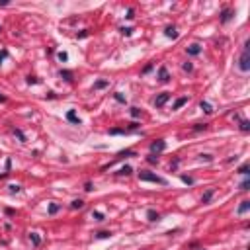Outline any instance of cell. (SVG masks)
Returning a JSON list of instances; mask_svg holds the SVG:
<instances>
[{
    "label": "cell",
    "instance_id": "obj_20",
    "mask_svg": "<svg viewBox=\"0 0 250 250\" xmlns=\"http://www.w3.org/2000/svg\"><path fill=\"white\" fill-rule=\"evenodd\" d=\"M123 156H135V151H121L117 154V158H123Z\"/></svg>",
    "mask_w": 250,
    "mask_h": 250
},
{
    "label": "cell",
    "instance_id": "obj_18",
    "mask_svg": "<svg viewBox=\"0 0 250 250\" xmlns=\"http://www.w3.org/2000/svg\"><path fill=\"white\" fill-rule=\"evenodd\" d=\"M117 174H121V176H129V174H133V168H131V166H123Z\"/></svg>",
    "mask_w": 250,
    "mask_h": 250
},
{
    "label": "cell",
    "instance_id": "obj_19",
    "mask_svg": "<svg viewBox=\"0 0 250 250\" xmlns=\"http://www.w3.org/2000/svg\"><path fill=\"white\" fill-rule=\"evenodd\" d=\"M240 131H244V133H248V131H250V123L246 119H240Z\"/></svg>",
    "mask_w": 250,
    "mask_h": 250
},
{
    "label": "cell",
    "instance_id": "obj_32",
    "mask_svg": "<svg viewBox=\"0 0 250 250\" xmlns=\"http://www.w3.org/2000/svg\"><path fill=\"white\" fill-rule=\"evenodd\" d=\"M131 115H133V117H139V115H141V109H139V108H131Z\"/></svg>",
    "mask_w": 250,
    "mask_h": 250
},
{
    "label": "cell",
    "instance_id": "obj_43",
    "mask_svg": "<svg viewBox=\"0 0 250 250\" xmlns=\"http://www.w3.org/2000/svg\"><path fill=\"white\" fill-rule=\"evenodd\" d=\"M4 100H6V98H4V96H0V102H4Z\"/></svg>",
    "mask_w": 250,
    "mask_h": 250
},
{
    "label": "cell",
    "instance_id": "obj_35",
    "mask_svg": "<svg viewBox=\"0 0 250 250\" xmlns=\"http://www.w3.org/2000/svg\"><path fill=\"white\" fill-rule=\"evenodd\" d=\"M61 76H65V80H72V78H70L72 75H70V72H67V70H65V72L61 70Z\"/></svg>",
    "mask_w": 250,
    "mask_h": 250
},
{
    "label": "cell",
    "instance_id": "obj_37",
    "mask_svg": "<svg viewBox=\"0 0 250 250\" xmlns=\"http://www.w3.org/2000/svg\"><path fill=\"white\" fill-rule=\"evenodd\" d=\"M16 135L20 137V141H22V143H24V141H26V137H24V133H22V131H20V129H16Z\"/></svg>",
    "mask_w": 250,
    "mask_h": 250
},
{
    "label": "cell",
    "instance_id": "obj_26",
    "mask_svg": "<svg viewBox=\"0 0 250 250\" xmlns=\"http://www.w3.org/2000/svg\"><path fill=\"white\" fill-rule=\"evenodd\" d=\"M113 98H115L117 102H121V104H125V96H123L121 92H115V94H113Z\"/></svg>",
    "mask_w": 250,
    "mask_h": 250
},
{
    "label": "cell",
    "instance_id": "obj_13",
    "mask_svg": "<svg viewBox=\"0 0 250 250\" xmlns=\"http://www.w3.org/2000/svg\"><path fill=\"white\" fill-rule=\"evenodd\" d=\"M147 217H149V221H158V219H160V215H158L154 209H149V211H147Z\"/></svg>",
    "mask_w": 250,
    "mask_h": 250
},
{
    "label": "cell",
    "instance_id": "obj_23",
    "mask_svg": "<svg viewBox=\"0 0 250 250\" xmlns=\"http://www.w3.org/2000/svg\"><path fill=\"white\" fill-rule=\"evenodd\" d=\"M248 170H250V164H242V166L238 168V174H244V176H246Z\"/></svg>",
    "mask_w": 250,
    "mask_h": 250
},
{
    "label": "cell",
    "instance_id": "obj_28",
    "mask_svg": "<svg viewBox=\"0 0 250 250\" xmlns=\"http://www.w3.org/2000/svg\"><path fill=\"white\" fill-rule=\"evenodd\" d=\"M92 217L96 219V221H104V215H102L100 211H94V213H92Z\"/></svg>",
    "mask_w": 250,
    "mask_h": 250
},
{
    "label": "cell",
    "instance_id": "obj_21",
    "mask_svg": "<svg viewBox=\"0 0 250 250\" xmlns=\"http://www.w3.org/2000/svg\"><path fill=\"white\" fill-rule=\"evenodd\" d=\"M82 205H84V201H82V200H75V201L70 203V207H72V209H80Z\"/></svg>",
    "mask_w": 250,
    "mask_h": 250
},
{
    "label": "cell",
    "instance_id": "obj_11",
    "mask_svg": "<svg viewBox=\"0 0 250 250\" xmlns=\"http://www.w3.org/2000/svg\"><path fill=\"white\" fill-rule=\"evenodd\" d=\"M231 18H233V10L227 8V10H223V12H221V22H223V24H227V22H229Z\"/></svg>",
    "mask_w": 250,
    "mask_h": 250
},
{
    "label": "cell",
    "instance_id": "obj_41",
    "mask_svg": "<svg viewBox=\"0 0 250 250\" xmlns=\"http://www.w3.org/2000/svg\"><path fill=\"white\" fill-rule=\"evenodd\" d=\"M27 82H29V84H37V78H33V76H29V78H27Z\"/></svg>",
    "mask_w": 250,
    "mask_h": 250
},
{
    "label": "cell",
    "instance_id": "obj_3",
    "mask_svg": "<svg viewBox=\"0 0 250 250\" xmlns=\"http://www.w3.org/2000/svg\"><path fill=\"white\" fill-rule=\"evenodd\" d=\"M164 149H166V141H164V139H156V141L151 143V152H152V154H154V152H156V154L162 152Z\"/></svg>",
    "mask_w": 250,
    "mask_h": 250
},
{
    "label": "cell",
    "instance_id": "obj_14",
    "mask_svg": "<svg viewBox=\"0 0 250 250\" xmlns=\"http://www.w3.org/2000/svg\"><path fill=\"white\" fill-rule=\"evenodd\" d=\"M188 53H190V55H200V53H201V47L194 43V45H190V47H188Z\"/></svg>",
    "mask_w": 250,
    "mask_h": 250
},
{
    "label": "cell",
    "instance_id": "obj_12",
    "mask_svg": "<svg viewBox=\"0 0 250 250\" xmlns=\"http://www.w3.org/2000/svg\"><path fill=\"white\" fill-rule=\"evenodd\" d=\"M131 129H109V135H129Z\"/></svg>",
    "mask_w": 250,
    "mask_h": 250
},
{
    "label": "cell",
    "instance_id": "obj_24",
    "mask_svg": "<svg viewBox=\"0 0 250 250\" xmlns=\"http://www.w3.org/2000/svg\"><path fill=\"white\" fill-rule=\"evenodd\" d=\"M57 57H59V61H61V63H67V61H69V55L65 53V51H61V53H59Z\"/></svg>",
    "mask_w": 250,
    "mask_h": 250
},
{
    "label": "cell",
    "instance_id": "obj_8",
    "mask_svg": "<svg viewBox=\"0 0 250 250\" xmlns=\"http://www.w3.org/2000/svg\"><path fill=\"white\" fill-rule=\"evenodd\" d=\"M213 194H215V188H209L207 192L203 194V197H201V203H209V201H211V197H213Z\"/></svg>",
    "mask_w": 250,
    "mask_h": 250
},
{
    "label": "cell",
    "instance_id": "obj_15",
    "mask_svg": "<svg viewBox=\"0 0 250 250\" xmlns=\"http://www.w3.org/2000/svg\"><path fill=\"white\" fill-rule=\"evenodd\" d=\"M29 240L33 242V246H39V244H41V238H39L37 233H31V234H29Z\"/></svg>",
    "mask_w": 250,
    "mask_h": 250
},
{
    "label": "cell",
    "instance_id": "obj_5",
    "mask_svg": "<svg viewBox=\"0 0 250 250\" xmlns=\"http://www.w3.org/2000/svg\"><path fill=\"white\" fill-rule=\"evenodd\" d=\"M158 80H160V82H168V80H170V75H168L166 67H160L158 69Z\"/></svg>",
    "mask_w": 250,
    "mask_h": 250
},
{
    "label": "cell",
    "instance_id": "obj_31",
    "mask_svg": "<svg viewBox=\"0 0 250 250\" xmlns=\"http://www.w3.org/2000/svg\"><path fill=\"white\" fill-rule=\"evenodd\" d=\"M182 182H184V184H190V186H192V184H194V178H190V176H182Z\"/></svg>",
    "mask_w": 250,
    "mask_h": 250
},
{
    "label": "cell",
    "instance_id": "obj_10",
    "mask_svg": "<svg viewBox=\"0 0 250 250\" xmlns=\"http://www.w3.org/2000/svg\"><path fill=\"white\" fill-rule=\"evenodd\" d=\"M186 104H188V98H186V96H182V98H178V100L174 102V106H172V109H180L182 106H186Z\"/></svg>",
    "mask_w": 250,
    "mask_h": 250
},
{
    "label": "cell",
    "instance_id": "obj_38",
    "mask_svg": "<svg viewBox=\"0 0 250 250\" xmlns=\"http://www.w3.org/2000/svg\"><path fill=\"white\" fill-rule=\"evenodd\" d=\"M192 69H194V67H192V63H184V70H188V72H190Z\"/></svg>",
    "mask_w": 250,
    "mask_h": 250
},
{
    "label": "cell",
    "instance_id": "obj_22",
    "mask_svg": "<svg viewBox=\"0 0 250 250\" xmlns=\"http://www.w3.org/2000/svg\"><path fill=\"white\" fill-rule=\"evenodd\" d=\"M59 209H61V207H59L57 203H51V205H49V215H55V213H57Z\"/></svg>",
    "mask_w": 250,
    "mask_h": 250
},
{
    "label": "cell",
    "instance_id": "obj_36",
    "mask_svg": "<svg viewBox=\"0 0 250 250\" xmlns=\"http://www.w3.org/2000/svg\"><path fill=\"white\" fill-rule=\"evenodd\" d=\"M84 190H86V192H92V190H94V186H92V182H86V186H84Z\"/></svg>",
    "mask_w": 250,
    "mask_h": 250
},
{
    "label": "cell",
    "instance_id": "obj_25",
    "mask_svg": "<svg viewBox=\"0 0 250 250\" xmlns=\"http://www.w3.org/2000/svg\"><path fill=\"white\" fill-rule=\"evenodd\" d=\"M109 237H112V233H109V231H100L98 233V238H109Z\"/></svg>",
    "mask_w": 250,
    "mask_h": 250
},
{
    "label": "cell",
    "instance_id": "obj_2",
    "mask_svg": "<svg viewBox=\"0 0 250 250\" xmlns=\"http://www.w3.org/2000/svg\"><path fill=\"white\" fill-rule=\"evenodd\" d=\"M248 47H250V41L244 43V51H242V55L238 59V69L242 72H248L250 70V53H248Z\"/></svg>",
    "mask_w": 250,
    "mask_h": 250
},
{
    "label": "cell",
    "instance_id": "obj_9",
    "mask_svg": "<svg viewBox=\"0 0 250 250\" xmlns=\"http://www.w3.org/2000/svg\"><path fill=\"white\" fill-rule=\"evenodd\" d=\"M248 209H250V201H248V200H244V201H242V203L238 205V211H237V213H238V215H244V213H246Z\"/></svg>",
    "mask_w": 250,
    "mask_h": 250
},
{
    "label": "cell",
    "instance_id": "obj_17",
    "mask_svg": "<svg viewBox=\"0 0 250 250\" xmlns=\"http://www.w3.org/2000/svg\"><path fill=\"white\" fill-rule=\"evenodd\" d=\"M109 82L108 80H98V82H94V90H102V88H106Z\"/></svg>",
    "mask_w": 250,
    "mask_h": 250
},
{
    "label": "cell",
    "instance_id": "obj_42",
    "mask_svg": "<svg viewBox=\"0 0 250 250\" xmlns=\"http://www.w3.org/2000/svg\"><path fill=\"white\" fill-rule=\"evenodd\" d=\"M125 18H129V20H131V18H133V10H131V8L127 10V16H125Z\"/></svg>",
    "mask_w": 250,
    "mask_h": 250
},
{
    "label": "cell",
    "instance_id": "obj_40",
    "mask_svg": "<svg viewBox=\"0 0 250 250\" xmlns=\"http://www.w3.org/2000/svg\"><path fill=\"white\" fill-rule=\"evenodd\" d=\"M6 57H8V51H2V55H0V65H2V61H4Z\"/></svg>",
    "mask_w": 250,
    "mask_h": 250
},
{
    "label": "cell",
    "instance_id": "obj_39",
    "mask_svg": "<svg viewBox=\"0 0 250 250\" xmlns=\"http://www.w3.org/2000/svg\"><path fill=\"white\" fill-rule=\"evenodd\" d=\"M152 70V65H147V67L143 69V75H147V72H151Z\"/></svg>",
    "mask_w": 250,
    "mask_h": 250
},
{
    "label": "cell",
    "instance_id": "obj_16",
    "mask_svg": "<svg viewBox=\"0 0 250 250\" xmlns=\"http://www.w3.org/2000/svg\"><path fill=\"white\" fill-rule=\"evenodd\" d=\"M200 108L203 109L205 113H213V108H211V104H209V102H201V104H200Z\"/></svg>",
    "mask_w": 250,
    "mask_h": 250
},
{
    "label": "cell",
    "instance_id": "obj_6",
    "mask_svg": "<svg viewBox=\"0 0 250 250\" xmlns=\"http://www.w3.org/2000/svg\"><path fill=\"white\" fill-rule=\"evenodd\" d=\"M164 35H166V37H170V39H176V37H178V29H176L174 26H168L164 29Z\"/></svg>",
    "mask_w": 250,
    "mask_h": 250
},
{
    "label": "cell",
    "instance_id": "obj_7",
    "mask_svg": "<svg viewBox=\"0 0 250 250\" xmlns=\"http://www.w3.org/2000/svg\"><path fill=\"white\" fill-rule=\"evenodd\" d=\"M67 119L70 123H75V125H80V119H78V115L75 113V109H69V113H67Z\"/></svg>",
    "mask_w": 250,
    "mask_h": 250
},
{
    "label": "cell",
    "instance_id": "obj_30",
    "mask_svg": "<svg viewBox=\"0 0 250 250\" xmlns=\"http://www.w3.org/2000/svg\"><path fill=\"white\" fill-rule=\"evenodd\" d=\"M250 188V180L246 178V180H242V184H240V190H248Z\"/></svg>",
    "mask_w": 250,
    "mask_h": 250
},
{
    "label": "cell",
    "instance_id": "obj_34",
    "mask_svg": "<svg viewBox=\"0 0 250 250\" xmlns=\"http://www.w3.org/2000/svg\"><path fill=\"white\" fill-rule=\"evenodd\" d=\"M121 33L123 35H131V33H133V29H131V27H121Z\"/></svg>",
    "mask_w": 250,
    "mask_h": 250
},
{
    "label": "cell",
    "instance_id": "obj_1",
    "mask_svg": "<svg viewBox=\"0 0 250 250\" xmlns=\"http://www.w3.org/2000/svg\"><path fill=\"white\" fill-rule=\"evenodd\" d=\"M139 180H141V182H154V184H160V186H166V184H168L164 178H160L158 174L149 172V170H141V172H139Z\"/></svg>",
    "mask_w": 250,
    "mask_h": 250
},
{
    "label": "cell",
    "instance_id": "obj_4",
    "mask_svg": "<svg viewBox=\"0 0 250 250\" xmlns=\"http://www.w3.org/2000/svg\"><path fill=\"white\" fill-rule=\"evenodd\" d=\"M168 100H170V94H168V92H162V94H158V96L154 98V106H156V108H162Z\"/></svg>",
    "mask_w": 250,
    "mask_h": 250
},
{
    "label": "cell",
    "instance_id": "obj_27",
    "mask_svg": "<svg viewBox=\"0 0 250 250\" xmlns=\"http://www.w3.org/2000/svg\"><path fill=\"white\" fill-rule=\"evenodd\" d=\"M147 160H149L151 164H158V156H154V154H149V156H147Z\"/></svg>",
    "mask_w": 250,
    "mask_h": 250
},
{
    "label": "cell",
    "instance_id": "obj_29",
    "mask_svg": "<svg viewBox=\"0 0 250 250\" xmlns=\"http://www.w3.org/2000/svg\"><path fill=\"white\" fill-rule=\"evenodd\" d=\"M205 129H207V125H205V123H197L195 127H194V131H205Z\"/></svg>",
    "mask_w": 250,
    "mask_h": 250
},
{
    "label": "cell",
    "instance_id": "obj_33",
    "mask_svg": "<svg viewBox=\"0 0 250 250\" xmlns=\"http://www.w3.org/2000/svg\"><path fill=\"white\" fill-rule=\"evenodd\" d=\"M20 190H22V188L18 186V184H12V186H10V192H14V194H18Z\"/></svg>",
    "mask_w": 250,
    "mask_h": 250
}]
</instances>
